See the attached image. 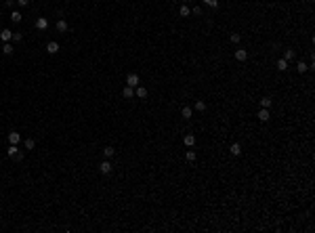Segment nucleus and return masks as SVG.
Masks as SVG:
<instances>
[{
	"label": "nucleus",
	"mask_w": 315,
	"mask_h": 233,
	"mask_svg": "<svg viewBox=\"0 0 315 233\" xmlns=\"http://www.w3.org/2000/svg\"><path fill=\"white\" fill-rule=\"evenodd\" d=\"M196 109H197V111H206V109H208V105H206V103H204V101H196Z\"/></svg>",
	"instance_id": "22"
},
{
	"label": "nucleus",
	"mask_w": 315,
	"mask_h": 233,
	"mask_svg": "<svg viewBox=\"0 0 315 233\" xmlns=\"http://www.w3.org/2000/svg\"><path fill=\"white\" fill-rule=\"evenodd\" d=\"M126 86L137 88V86H139V76H137V74H128V76H126Z\"/></svg>",
	"instance_id": "2"
},
{
	"label": "nucleus",
	"mask_w": 315,
	"mask_h": 233,
	"mask_svg": "<svg viewBox=\"0 0 315 233\" xmlns=\"http://www.w3.org/2000/svg\"><path fill=\"white\" fill-rule=\"evenodd\" d=\"M229 40H231L233 44H238L239 40H242V36H239V34H231V38H229Z\"/></svg>",
	"instance_id": "27"
},
{
	"label": "nucleus",
	"mask_w": 315,
	"mask_h": 233,
	"mask_svg": "<svg viewBox=\"0 0 315 233\" xmlns=\"http://www.w3.org/2000/svg\"><path fill=\"white\" fill-rule=\"evenodd\" d=\"M122 97H124V99H133V97H134V88L126 86L124 91H122Z\"/></svg>",
	"instance_id": "14"
},
{
	"label": "nucleus",
	"mask_w": 315,
	"mask_h": 233,
	"mask_svg": "<svg viewBox=\"0 0 315 233\" xmlns=\"http://www.w3.org/2000/svg\"><path fill=\"white\" fill-rule=\"evenodd\" d=\"M0 40H2V42H11V40H13V32H11V29H2V32H0Z\"/></svg>",
	"instance_id": "5"
},
{
	"label": "nucleus",
	"mask_w": 315,
	"mask_h": 233,
	"mask_svg": "<svg viewBox=\"0 0 315 233\" xmlns=\"http://www.w3.org/2000/svg\"><path fill=\"white\" fill-rule=\"evenodd\" d=\"M4 4H7V7H11V8H13V7H15V0H4Z\"/></svg>",
	"instance_id": "32"
},
{
	"label": "nucleus",
	"mask_w": 315,
	"mask_h": 233,
	"mask_svg": "<svg viewBox=\"0 0 315 233\" xmlns=\"http://www.w3.org/2000/svg\"><path fill=\"white\" fill-rule=\"evenodd\" d=\"M8 143H11V145H19V143H21V134L17 132V130L8 132Z\"/></svg>",
	"instance_id": "3"
},
{
	"label": "nucleus",
	"mask_w": 315,
	"mask_h": 233,
	"mask_svg": "<svg viewBox=\"0 0 315 233\" xmlns=\"http://www.w3.org/2000/svg\"><path fill=\"white\" fill-rule=\"evenodd\" d=\"M185 160L187 162H196V151H185Z\"/></svg>",
	"instance_id": "25"
},
{
	"label": "nucleus",
	"mask_w": 315,
	"mask_h": 233,
	"mask_svg": "<svg viewBox=\"0 0 315 233\" xmlns=\"http://www.w3.org/2000/svg\"><path fill=\"white\" fill-rule=\"evenodd\" d=\"M181 113H183V118H185V120H189V118L193 116V109H191V107H189V105H185V107H183V109H181Z\"/></svg>",
	"instance_id": "15"
},
{
	"label": "nucleus",
	"mask_w": 315,
	"mask_h": 233,
	"mask_svg": "<svg viewBox=\"0 0 315 233\" xmlns=\"http://www.w3.org/2000/svg\"><path fill=\"white\" fill-rule=\"evenodd\" d=\"M183 2H187V0H183Z\"/></svg>",
	"instance_id": "33"
},
{
	"label": "nucleus",
	"mask_w": 315,
	"mask_h": 233,
	"mask_svg": "<svg viewBox=\"0 0 315 233\" xmlns=\"http://www.w3.org/2000/svg\"><path fill=\"white\" fill-rule=\"evenodd\" d=\"M23 145H25V149L29 151V149L36 147V141H34V139H25V143H23Z\"/></svg>",
	"instance_id": "26"
},
{
	"label": "nucleus",
	"mask_w": 315,
	"mask_h": 233,
	"mask_svg": "<svg viewBox=\"0 0 315 233\" xmlns=\"http://www.w3.org/2000/svg\"><path fill=\"white\" fill-rule=\"evenodd\" d=\"M36 28L38 29H46L49 28V19H46V17H38V19H36Z\"/></svg>",
	"instance_id": "7"
},
{
	"label": "nucleus",
	"mask_w": 315,
	"mask_h": 233,
	"mask_svg": "<svg viewBox=\"0 0 315 233\" xmlns=\"http://www.w3.org/2000/svg\"><path fill=\"white\" fill-rule=\"evenodd\" d=\"M260 107L269 109V107H271V99H269V97H263V99H260Z\"/></svg>",
	"instance_id": "24"
},
{
	"label": "nucleus",
	"mask_w": 315,
	"mask_h": 233,
	"mask_svg": "<svg viewBox=\"0 0 315 233\" xmlns=\"http://www.w3.org/2000/svg\"><path fill=\"white\" fill-rule=\"evenodd\" d=\"M277 70H280V71H286L288 70V61H286V59H280V61H277Z\"/></svg>",
	"instance_id": "23"
},
{
	"label": "nucleus",
	"mask_w": 315,
	"mask_h": 233,
	"mask_svg": "<svg viewBox=\"0 0 315 233\" xmlns=\"http://www.w3.org/2000/svg\"><path fill=\"white\" fill-rule=\"evenodd\" d=\"M269 118H271L269 109H265V107H263V109L259 111V120H260V122H269Z\"/></svg>",
	"instance_id": "12"
},
{
	"label": "nucleus",
	"mask_w": 315,
	"mask_h": 233,
	"mask_svg": "<svg viewBox=\"0 0 315 233\" xmlns=\"http://www.w3.org/2000/svg\"><path fill=\"white\" fill-rule=\"evenodd\" d=\"M246 59H248L246 49H238V50H235V61H246Z\"/></svg>",
	"instance_id": "10"
},
{
	"label": "nucleus",
	"mask_w": 315,
	"mask_h": 233,
	"mask_svg": "<svg viewBox=\"0 0 315 233\" xmlns=\"http://www.w3.org/2000/svg\"><path fill=\"white\" fill-rule=\"evenodd\" d=\"M99 170H101V174H109V172L113 170V166H112V162H107V160H105V162H101Z\"/></svg>",
	"instance_id": "4"
},
{
	"label": "nucleus",
	"mask_w": 315,
	"mask_h": 233,
	"mask_svg": "<svg viewBox=\"0 0 315 233\" xmlns=\"http://www.w3.org/2000/svg\"><path fill=\"white\" fill-rule=\"evenodd\" d=\"M183 143H185V147H193V145H196V137H193V134H185V137H183Z\"/></svg>",
	"instance_id": "9"
},
{
	"label": "nucleus",
	"mask_w": 315,
	"mask_h": 233,
	"mask_svg": "<svg viewBox=\"0 0 315 233\" xmlns=\"http://www.w3.org/2000/svg\"><path fill=\"white\" fill-rule=\"evenodd\" d=\"M134 95H137V99H147V88L145 86H137V88H134Z\"/></svg>",
	"instance_id": "8"
},
{
	"label": "nucleus",
	"mask_w": 315,
	"mask_h": 233,
	"mask_svg": "<svg viewBox=\"0 0 315 233\" xmlns=\"http://www.w3.org/2000/svg\"><path fill=\"white\" fill-rule=\"evenodd\" d=\"M191 13H193V15H202V8H200V7H193V8H191Z\"/></svg>",
	"instance_id": "30"
},
{
	"label": "nucleus",
	"mask_w": 315,
	"mask_h": 233,
	"mask_svg": "<svg viewBox=\"0 0 315 233\" xmlns=\"http://www.w3.org/2000/svg\"><path fill=\"white\" fill-rule=\"evenodd\" d=\"M21 19H23V15H21L19 11H13V13H11V21L13 23H21Z\"/></svg>",
	"instance_id": "16"
},
{
	"label": "nucleus",
	"mask_w": 315,
	"mask_h": 233,
	"mask_svg": "<svg viewBox=\"0 0 315 233\" xmlns=\"http://www.w3.org/2000/svg\"><path fill=\"white\" fill-rule=\"evenodd\" d=\"M7 153H8V158H11V160H17V162H21V160L25 158V153H23V151H21L17 145H11Z\"/></svg>",
	"instance_id": "1"
},
{
	"label": "nucleus",
	"mask_w": 315,
	"mask_h": 233,
	"mask_svg": "<svg viewBox=\"0 0 315 233\" xmlns=\"http://www.w3.org/2000/svg\"><path fill=\"white\" fill-rule=\"evenodd\" d=\"M17 4H19V7H28L29 0H17Z\"/></svg>",
	"instance_id": "31"
},
{
	"label": "nucleus",
	"mask_w": 315,
	"mask_h": 233,
	"mask_svg": "<svg viewBox=\"0 0 315 233\" xmlns=\"http://www.w3.org/2000/svg\"><path fill=\"white\" fill-rule=\"evenodd\" d=\"M21 40H23V36H21V34H15V32H13V42H21Z\"/></svg>",
	"instance_id": "29"
},
{
	"label": "nucleus",
	"mask_w": 315,
	"mask_h": 233,
	"mask_svg": "<svg viewBox=\"0 0 315 233\" xmlns=\"http://www.w3.org/2000/svg\"><path fill=\"white\" fill-rule=\"evenodd\" d=\"M296 71H298V74H305V71H309V65H307V63H302V61H298V65H296Z\"/></svg>",
	"instance_id": "21"
},
{
	"label": "nucleus",
	"mask_w": 315,
	"mask_h": 233,
	"mask_svg": "<svg viewBox=\"0 0 315 233\" xmlns=\"http://www.w3.org/2000/svg\"><path fill=\"white\" fill-rule=\"evenodd\" d=\"M179 15H181V17H189V15H191V8H189L187 4L183 2V4H181V8H179Z\"/></svg>",
	"instance_id": "13"
},
{
	"label": "nucleus",
	"mask_w": 315,
	"mask_h": 233,
	"mask_svg": "<svg viewBox=\"0 0 315 233\" xmlns=\"http://www.w3.org/2000/svg\"><path fill=\"white\" fill-rule=\"evenodd\" d=\"M204 2H206L208 7H212V8H217V7H218V2H217V0H204Z\"/></svg>",
	"instance_id": "28"
},
{
	"label": "nucleus",
	"mask_w": 315,
	"mask_h": 233,
	"mask_svg": "<svg viewBox=\"0 0 315 233\" xmlns=\"http://www.w3.org/2000/svg\"><path fill=\"white\" fill-rule=\"evenodd\" d=\"M294 57H296V53H294L292 49H288V50H284V59H286V61H292Z\"/></svg>",
	"instance_id": "20"
},
{
	"label": "nucleus",
	"mask_w": 315,
	"mask_h": 233,
	"mask_svg": "<svg viewBox=\"0 0 315 233\" xmlns=\"http://www.w3.org/2000/svg\"><path fill=\"white\" fill-rule=\"evenodd\" d=\"M103 155L105 158H113V155H116V149H113L112 145H107V147L103 149Z\"/></svg>",
	"instance_id": "19"
},
{
	"label": "nucleus",
	"mask_w": 315,
	"mask_h": 233,
	"mask_svg": "<svg viewBox=\"0 0 315 233\" xmlns=\"http://www.w3.org/2000/svg\"><path fill=\"white\" fill-rule=\"evenodd\" d=\"M46 50H49L50 55H57V53H59V42H55V40H50V42L46 44Z\"/></svg>",
	"instance_id": "6"
},
{
	"label": "nucleus",
	"mask_w": 315,
	"mask_h": 233,
	"mask_svg": "<svg viewBox=\"0 0 315 233\" xmlns=\"http://www.w3.org/2000/svg\"><path fill=\"white\" fill-rule=\"evenodd\" d=\"M55 28H57V32H61V34H65V32H67V21H65V19H59Z\"/></svg>",
	"instance_id": "11"
},
{
	"label": "nucleus",
	"mask_w": 315,
	"mask_h": 233,
	"mask_svg": "<svg viewBox=\"0 0 315 233\" xmlns=\"http://www.w3.org/2000/svg\"><path fill=\"white\" fill-rule=\"evenodd\" d=\"M229 151H231L233 155H242V145H239V143H233Z\"/></svg>",
	"instance_id": "18"
},
{
	"label": "nucleus",
	"mask_w": 315,
	"mask_h": 233,
	"mask_svg": "<svg viewBox=\"0 0 315 233\" xmlns=\"http://www.w3.org/2000/svg\"><path fill=\"white\" fill-rule=\"evenodd\" d=\"M13 44H11V42H4V44H2V53H4V55H13Z\"/></svg>",
	"instance_id": "17"
}]
</instances>
